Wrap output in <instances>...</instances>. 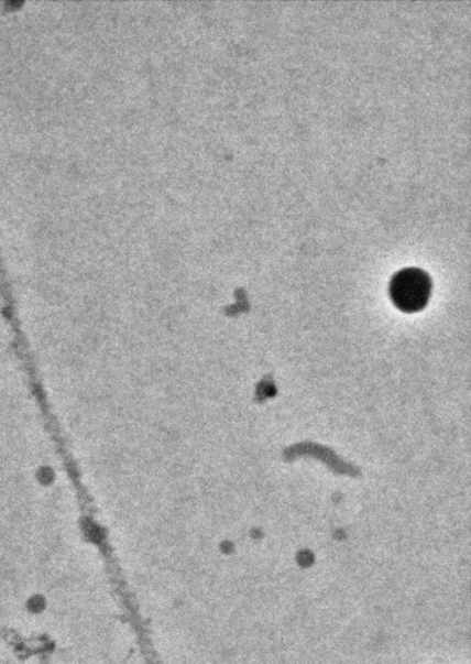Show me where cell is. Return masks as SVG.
I'll return each instance as SVG.
<instances>
[{
    "instance_id": "1",
    "label": "cell",
    "mask_w": 471,
    "mask_h": 664,
    "mask_svg": "<svg viewBox=\"0 0 471 664\" xmlns=\"http://www.w3.org/2000/svg\"><path fill=\"white\" fill-rule=\"evenodd\" d=\"M432 283L419 268H405L393 276L390 295L398 309L407 313L423 311L429 302Z\"/></svg>"
}]
</instances>
